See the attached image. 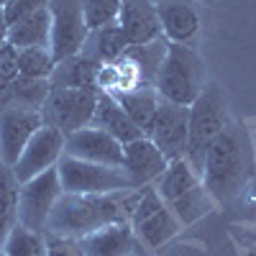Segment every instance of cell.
<instances>
[{"mask_svg":"<svg viewBox=\"0 0 256 256\" xmlns=\"http://www.w3.org/2000/svg\"><path fill=\"white\" fill-rule=\"evenodd\" d=\"M46 6H49V0H8L3 6V10H6L8 26H13L20 18H26V16L36 13L38 8H46Z\"/></svg>","mask_w":256,"mask_h":256,"instance_id":"1f68e13d","label":"cell"},{"mask_svg":"<svg viewBox=\"0 0 256 256\" xmlns=\"http://www.w3.org/2000/svg\"><path fill=\"white\" fill-rule=\"evenodd\" d=\"M128 223H131L136 238L148 248H159L180 230V220L156 195L154 184L128 190Z\"/></svg>","mask_w":256,"mask_h":256,"instance_id":"5b68a950","label":"cell"},{"mask_svg":"<svg viewBox=\"0 0 256 256\" xmlns=\"http://www.w3.org/2000/svg\"><path fill=\"white\" fill-rule=\"evenodd\" d=\"M244 256H256V248H248V251H246Z\"/></svg>","mask_w":256,"mask_h":256,"instance_id":"8d00e7d4","label":"cell"},{"mask_svg":"<svg viewBox=\"0 0 256 256\" xmlns=\"http://www.w3.org/2000/svg\"><path fill=\"white\" fill-rule=\"evenodd\" d=\"M0 256H8V254H6V251H3V248H0Z\"/></svg>","mask_w":256,"mask_h":256,"instance_id":"74e56055","label":"cell"},{"mask_svg":"<svg viewBox=\"0 0 256 256\" xmlns=\"http://www.w3.org/2000/svg\"><path fill=\"white\" fill-rule=\"evenodd\" d=\"M10 105H13V84L0 80V110L10 108Z\"/></svg>","mask_w":256,"mask_h":256,"instance_id":"836d02e7","label":"cell"},{"mask_svg":"<svg viewBox=\"0 0 256 256\" xmlns=\"http://www.w3.org/2000/svg\"><path fill=\"white\" fill-rule=\"evenodd\" d=\"M56 172L62 190L72 195H113V192L134 190V182L123 166L92 164L62 154V159L56 162Z\"/></svg>","mask_w":256,"mask_h":256,"instance_id":"8992f818","label":"cell"},{"mask_svg":"<svg viewBox=\"0 0 256 256\" xmlns=\"http://www.w3.org/2000/svg\"><path fill=\"white\" fill-rule=\"evenodd\" d=\"M56 67V59L49 46L18 49V77L28 80H49Z\"/></svg>","mask_w":256,"mask_h":256,"instance_id":"83f0119b","label":"cell"},{"mask_svg":"<svg viewBox=\"0 0 256 256\" xmlns=\"http://www.w3.org/2000/svg\"><path fill=\"white\" fill-rule=\"evenodd\" d=\"M62 180L56 166L46 169L26 182H20L18 190V223H24L34 230H44L46 220L52 216V210L56 200L62 198Z\"/></svg>","mask_w":256,"mask_h":256,"instance_id":"ba28073f","label":"cell"},{"mask_svg":"<svg viewBox=\"0 0 256 256\" xmlns=\"http://www.w3.org/2000/svg\"><path fill=\"white\" fill-rule=\"evenodd\" d=\"M90 126L108 131L120 144L136 141L138 136H144L138 128L134 126V120L126 116V110L118 105V100L110 92H102V90L98 92V102H95V113H92V123Z\"/></svg>","mask_w":256,"mask_h":256,"instance_id":"ac0fdd59","label":"cell"},{"mask_svg":"<svg viewBox=\"0 0 256 256\" xmlns=\"http://www.w3.org/2000/svg\"><path fill=\"white\" fill-rule=\"evenodd\" d=\"M126 200H128V190L113 192V195H72V192H62L44 230L59 233V236L84 238L110 223L128 220Z\"/></svg>","mask_w":256,"mask_h":256,"instance_id":"7a4b0ae2","label":"cell"},{"mask_svg":"<svg viewBox=\"0 0 256 256\" xmlns=\"http://www.w3.org/2000/svg\"><path fill=\"white\" fill-rule=\"evenodd\" d=\"M98 92L100 90L92 88H52L46 102L41 105V120L70 136L92 123Z\"/></svg>","mask_w":256,"mask_h":256,"instance_id":"52a82bcc","label":"cell"},{"mask_svg":"<svg viewBox=\"0 0 256 256\" xmlns=\"http://www.w3.org/2000/svg\"><path fill=\"white\" fill-rule=\"evenodd\" d=\"M116 24L120 26L128 46H141V44H152L156 38H164L156 6L152 0H120Z\"/></svg>","mask_w":256,"mask_h":256,"instance_id":"9a60e30c","label":"cell"},{"mask_svg":"<svg viewBox=\"0 0 256 256\" xmlns=\"http://www.w3.org/2000/svg\"><path fill=\"white\" fill-rule=\"evenodd\" d=\"M166 54V38H156L152 44H141V46H128V52L123 54L126 64L131 67L136 88L138 84H148L154 88V80L159 74V67Z\"/></svg>","mask_w":256,"mask_h":256,"instance_id":"44dd1931","label":"cell"},{"mask_svg":"<svg viewBox=\"0 0 256 256\" xmlns=\"http://www.w3.org/2000/svg\"><path fill=\"white\" fill-rule=\"evenodd\" d=\"M18 77V49L10 41L0 44V80L13 82Z\"/></svg>","mask_w":256,"mask_h":256,"instance_id":"d6a6232c","label":"cell"},{"mask_svg":"<svg viewBox=\"0 0 256 256\" xmlns=\"http://www.w3.org/2000/svg\"><path fill=\"white\" fill-rule=\"evenodd\" d=\"M254 177H256V156H254L251 134L244 123L230 120V126L208 148L200 182L216 198V202L230 205L251 187Z\"/></svg>","mask_w":256,"mask_h":256,"instance_id":"6da1fadb","label":"cell"},{"mask_svg":"<svg viewBox=\"0 0 256 256\" xmlns=\"http://www.w3.org/2000/svg\"><path fill=\"white\" fill-rule=\"evenodd\" d=\"M98 67L100 64L88 54H72L67 59L56 62V67L49 77L52 88H92L98 90Z\"/></svg>","mask_w":256,"mask_h":256,"instance_id":"ffe728a7","label":"cell"},{"mask_svg":"<svg viewBox=\"0 0 256 256\" xmlns=\"http://www.w3.org/2000/svg\"><path fill=\"white\" fill-rule=\"evenodd\" d=\"M84 256H128L134 254L138 246V238L131 228V223L123 220V223H110L105 226L90 236L80 238Z\"/></svg>","mask_w":256,"mask_h":256,"instance_id":"e0dca14e","label":"cell"},{"mask_svg":"<svg viewBox=\"0 0 256 256\" xmlns=\"http://www.w3.org/2000/svg\"><path fill=\"white\" fill-rule=\"evenodd\" d=\"M6 3H8V0H0V6H6Z\"/></svg>","mask_w":256,"mask_h":256,"instance_id":"f35d334b","label":"cell"},{"mask_svg":"<svg viewBox=\"0 0 256 256\" xmlns=\"http://www.w3.org/2000/svg\"><path fill=\"white\" fill-rule=\"evenodd\" d=\"M52 38V18L49 6L38 8L36 13L20 18L18 24L8 26V41L16 49H31V46H49Z\"/></svg>","mask_w":256,"mask_h":256,"instance_id":"603a6c76","label":"cell"},{"mask_svg":"<svg viewBox=\"0 0 256 256\" xmlns=\"http://www.w3.org/2000/svg\"><path fill=\"white\" fill-rule=\"evenodd\" d=\"M3 41H8V20H6L3 6H0V44H3Z\"/></svg>","mask_w":256,"mask_h":256,"instance_id":"e575fe53","label":"cell"},{"mask_svg":"<svg viewBox=\"0 0 256 256\" xmlns=\"http://www.w3.org/2000/svg\"><path fill=\"white\" fill-rule=\"evenodd\" d=\"M152 3H159V0H152Z\"/></svg>","mask_w":256,"mask_h":256,"instance_id":"ab89813d","label":"cell"},{"mask_svg":"<svg viewBox=\"0 0 256 256\" xmlns=\"http://www.w3.org/2000/svg\"><path fill=\"white\" fill-rule=\"evenodd\" d=\"M118 105L126 110V116L134 120V126L144 136H148L152 123L156 118V108H159V92L148 84H138V88H128V90H116L110 92Z\"/></svg>","mask_w":256,"mask_h":256,"instance_id":"d6986e66","label":"cell"},{"mask_svg":"<svg viewBox=\"0 0 256 256\" xmlns=\"http://www.w3.org/2000/svg\"><path fill=\"white\" fill-rule=\"evenodd\" d=\"M118 10H120V0H82L84 24H88L90 31L116 24Z\"/></svg>","mask_w":256,"mask_h":256,"instance_id":"f546056e","label":"cell"},{"mask_svg":"<svg viewBox=\"0 0 256 256\" xmlns=\"http://www.w3.org/2000/svg\"><path fill=\"white\" fill-rule=\"evenodd\" d=\"M166 205H169V210L174 212V218L180 220V226H192V223H198L200 218H205L208 212L216 210L218 202L205 190V184L198 182L195 187H190L184 195H180L177 200L166 202Z\"/></svg>","mask_w":256,"mask_h":256,"instance_id":"d4e9b609","label":"cell"},{"mask_svg":"<svg viewBox=\"0 0 256 256\" xmlns=\"http://www.w3.org/2000/svg\"><path fill=\"white\" fill-rule=\"evenodd\" d=\"M44 126L38 110H28V108H10L0 110V164L13 166L20 156V152L26 148L28 138Z\"/></svg>","mask_w":256,"mask_h":256,"instance_id":"5bb4252c","label":"cell"},{"mask_svg":"<svg viewBox=\"0 0 256 256\" xmlns=\"http://www.w3.org/2000/svg\"><path fill=\"white\" fill-rule=\"evenodd\" d=\"M18 190L20 182L16 180L13 169L0 164V246H3L10 228L18 223Z\"/></svg>","mask_w":256,"mask_h":256,"instance_id":"484cf974","label":"cell"},{"mask_svg":"<svg viewBox=\"0 0 256 256\" xmlns=\"http://www.w3.org/2000/svg\"><path fill=\"white\" fill-rule=\"evenodd\" d=\"M200 182V174L195 172V169L190 166V162L182 156V159H172L166 164L164 174L154 182V190L156 195L164 200V202H172L177 200L180 195H184V192L190 187H195Z\"/></svg>","mask_w":256,"mask_h":256,"instance_id":"cb8c5ba5","label":"cell"},{"mask_svg":"<svg viewBox=\"0 0 256 256\" xmlns=\"http://www.w3.org/2000/svg\"><path fill=\"white\" fill-rule=\"evenodd\" d=\"M205 84H208V70L202 56L192 46L166 41V54L154 80V90L159 92V98L190 108Z\"/></svg>","mask_w":256,"mask_h":256,"instance_id":"277c9868","label":"cell"},{"mask_svg":"<svg viewBox=\"0 0 256 256\" xmlns=\"http://www.w3.org/2000/svg\"><path fill=\"white\" fill-rule=\"evenodd\" d=\"M64 154L92 164L123 166V144L95 126H84L64 138Z\"/></svg>","mask_w":256,"mask_h":256,"instance_id":"7c38bea8","label":"cell"},{"mask_svg":"<svg viewBox=\"0 0 256 256\" xmlns=\"http://www.w3.org/2000/svg\"><path fill=\"white\" fill-rule=\"evenodd\" d=\"M187 118H190L187 105H177V102L159 98L156 118L152 123L148 138L156 144V148L169 162L182 159L187 152Z\"/></svg>","mask_w":256,"mask_h":256,"instance_id":"8fae6325","label":"cell"},{"mask_svg":"<svg viewBox=\"0 0 256 256\" xmlns=\"http://www.w3.org/2000/svg\"><path fill=\"white\" fill-rule=\"evenodd\" d=\"M64 136L62 131H56V128L52 126H41L38 131L28 138L26 148L20 152L18 162L10 166L13 174L18 182H26L41 172H46V169L56 166V162L62 159L64 154Z\"/></svg>","mask_w":256,"mask_h":256,"instance_id":"30bf717a","label":"cell"},{"mask_svg":"<svg viewBox=\"0 0 256 256\" xmlns=\"http://www.w3.org/2000/svg\"><path fill=\"white\" fill-rule=\"evenodd\" d=\"M230 105L218 82L208 80L198 100L190 105V118H187V152L184 159L198 174H202L205 154L226 128L230 126Z\"/></svg>","mask_w":256,"mask_h":256,"instance_id":"3957f363","label":"cell"},{"mask_svg":"<svg viewBox=\"0 0 256 256\" xmlns=\"http://www.w3.org/2000/svg\"><path fill=\"white\" fill-rule=\"evenodd\" d=\"M154 6L166 41L190 46L198 38L202 28V0H159Z\"/></svg>","mask_w":256,"mask_h":256,"instance_id":"4fadbf2b","label":"cell"},{"mask_svg":"<svg viewBox=\"0 0 256 256\" xmlns=\"http://www.w3.org/2000/svg\"><path fill=\"white\" fill-rule=\"evenodd\" d=\"M49 18H52V38L49 49L56 62L80 54L84 46L90 28L84 24L82 0H49Z\"/></svg>","mask_w":256,"mask_h":256,"instance_id":"9c48e42d","label":"cell"},{"mask_svg":"<svg viewBox=\"0 0 256 256\" xmlns=\"http://www.w3.org/2000/svg\"><path fill=\"white\" fill-rule=\"evenodd\" d=\"M248 192H251V202L256 205V177H254V182H251V187H248Z\"/></svg>","mask_w":256,"mask_h":256,"instance_id":"d590c367","label":"cell"},{"mask_svg":"<svg viewBox=\"0 0 256 256\" xmlns=\"http://www.w3.org/2000/svg\"><path fill=\"white\" fill-rule=\"evenodd\" d=\"M44 241H46V256H84L80 238L59 236V233L44 230Z\"/></svg>","mask_w":256,"mask_h":256,"instance_id":"4dcf8cb0","label":"cell"},{"mask_svg":"<svg viewBox=\"0 0 256 256\" xmlns=\"http://www.w3.org/2000/svg\"><path fill=\"white\" fill-rule=\"evenodd\" d=\"M13 105L18 108H28V110H38L46 102V95L52 90L49 80H28V77H16L13 82Z\"/></svg>","mask_w":256,"mask_h":256,"instance_id":"f1b7e54d","label":"cell"},{"mask_svg":"<svg viewBox=\"0 0 256 256\" xmlns=\"http://www.w3.org/2000/svg\"><path fill=\"white\" fill-rule=\"evenodd\" d=\"M169 159L156 148L148 136H138L136 141L123 144V169L131 177L134 187L154 184L166 169Z\"/></svg>","mask_w":256,"mask_h":256,"instance_id":"2e32d148","label":"cell"},{"mask_svg":"<svg viewBox=\"0 0 256 256\" xmlns=\"http://www.w3.org/2000/svg\"><path fill=\"white\" fill-rule=\"evenodd\" d=\"M0 248L8 256H46L44 230H34L24 223H16Z\"/></svg>","mask_w":256,"mask_h":256,"instance_id":"4316f807","label":"cell"},{"mask_svg":"<svg viewBox=\"0 0 256 256\" xmlns=\"http://www.w3.org/2000/svg\"><path fill=\"white\" fill-rule=\"evenodd\" d=\"M126 52H128V41L118 24L90 31L88 38H84V46H82V54H88L98 64H113V62L123 59Z\"/></svg>","mask_w":256,"mask_h":256,"instance_id":"7402d4cb","label":"cell"}]
</instances>
